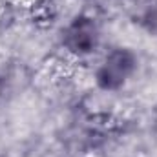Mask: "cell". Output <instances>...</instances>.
Listing matches in <instances>:
<instances>
[{"instance_id":"obj_2","label":"cell","mask_w":157,"mask_h":157,"mask_svg":"<svg viewBox=\"0 0 157 157\" xmlns=\"http://www.w3.org/2000/svg\"><path fill=\"white\" fill-rule=\"evenodd\" d=\"M62 48L71 57L84 59L97 51L101 44V31L91 17H75L62 29Z\"/></svg>"},{"instance_id":"obj_1","label":"cell","mask_w":157,"mask_h":157,"mask_svg":"<svg viewBox=\"0 0 157 157\" xmlns=\"http://www.w3.org/2000/svg\"><path fill=\"white\" fill-rule=\"evenodd\" d=\"M137 66L139 59L133 49L122 46L113 48L97 64L93 75L95 84L104 91H119L133 78L137 73Z\"/></svg>"}]
</instances>
